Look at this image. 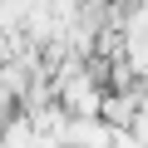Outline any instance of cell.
Returning <instances> with one entry per match:
<instances>
[{
    "instance_id": "6da1fadb",
    "label": "cell",
    "mask_w": 148,
    "mask_h": 148,
    "mask_svg": "<svg viewBox=\"0 0 148 148\" xmlns=\"http://www.w3.org/2000/svg\"><path fill=\"white\" fill-rule=\"evenodd\" d=\"M0 143H5V148H35V123H30L25 109L15 119H0Z\"/></svg>"
}]
</instances>
